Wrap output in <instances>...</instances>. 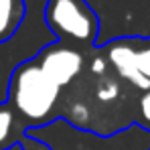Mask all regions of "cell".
I'll return each mask as SVG.
<instances>
[{
	"instance_id": "cell-1",
	"label": "cell",
	"mask_w": 150,
	"mask_h": 150,
	"mask_svg": "<svg viewBox=\"0 0 150 150\" xmlns=\"http://www.w3.org/2000/svg\"><path fill=\"white\" fill-rule=\"evenodd\" d=\"M59 93H61V87L49 81L47 75L39 69V65L33 59H28L16 65L10 75L8 105L12 108L14 114L21 116L23 122L39 126L51 118V112L57 105Z\"/></svg>"
},
{
	"instance_id": "cell-2",
	"label": "cell",
	"mask_w": 150,
	"mask_h": 150,
	"mask_svg": "<svg viewBox=\"0 0 150 150\" xmlns=\"http://www.w3.org/2000/svg\"><path fill=\"white\" fill-rule=\"evenodd\" d=\"M45 23L57 37V43L79 51L89 49L100 33V18L87 0H47Z\"/></svg>"
},
{
	"instance_id": "cell-3",
	"label": "cell",
	"mask_w": 150,
	"mask_h": 150,
	"mask_svg": "<svg viewBox=\"0 0 150 150\" xmlns=\"http://www.w3.org/2000/svg\"><path fill=\"white\" fill-rule=\"evenodd\" d=\"M33 61L39 65V69L47 75V79L53 81L57 87H65L81 73L85 59L81 51H75L71 47H65L61 43H51L39 51Z\"/></svg>"
},
{
	"instance_id": "cell-4",
	"label": "cell",
	"mask_w": 150,
	"mask_h": 150,
	"mask_svg": "<svg viewBox=\"0 0 150 150\" xmlns=\"http://www.w3.org/2000/svg\"><path fill=\"white\" fill-rule=\"evenodd\" d=\"M105 59L108 63L114 67V71L120 75L124 81H128L130 85L148 91L150 81L138 71V63H136V47L132 41H112L110 45H105Z\"/></svg>"
},
{
	"instance_id": "cell-5",
	"label": "cell",
	"mask_w": 150,
	"mask_h": 150,
	"mask_svg": "<svg viewBox=\"0 0 150 150\" xmlns=\"http://www.w3.org/2000/svg\"><path fill=\"white\" fill-rule=\"evenodd\" d=\"M26 14L25 0H0V45L10 41Z\"/></svg>"
},
{
	"instance_id": "cell-6",
	"label": "cell",
	"mask_w": 150,
	"mask_h": 150,
	"mask_svg": "<svg viewBox=\"0 0 150 150\" xmlns=\"http://www.w3.org/2000/svg\"><path fill=\"white\" fill-rule=\"evenodd\" d=\"M23 126L16 120V114L8 103H0V150H8L10 146L18 144L23 136Z\"/></svg>"
},
{
	"instance_id": "cell-7",
	"label": "cell",
	"mask_w": 150,
	"mask_h": 150,
	"mask_svg": "<svg viewBox=\"0 0 150 150\" xmlns=\"http://www.w3.org/2000/svg\"><path fill=\"white\" fill-rule=\"evenodd\" d=\"M136 63H138V71L150 81V41L144 47L136 49Z\"/></svg>"
},
{
	"instance_id": "cell-8",
	"label": "cell",
	"mask_w": 150,
	"mask_h": 150,
	"mask_svg": "<svg viewBox=\"0 0 150 150\" xmlns=\"http://www.w3.org/2000/svg\"><path fill=\"white\" fill-rule=\"evenodd\" d=\"M118 93H120V87H118V83H116L114 79L103 81L100 87H98V98H100L101 101H114L118 98Z\"/></svg>"
},
{
	"instance_id": "cell-9",
	"label": "cell",
	"mask_w": 150,
	"mask_h": 150,
	"mask_svg": "<svg viewBox=\"0 0 150 150\" xmlns=\"http://www.w3.org/2000/svg\"><path fill=\"white\" fill-rule=\"evenodd\" d=\"M18 144L23 146V150H51L45 142H41V140H37V138H30V136H26V134H23V136L18 138Z\"/></svg>"
},
{
	"instance_id": "cell-10",
	"label": "cell",
	"mask_w": 150,
	"mask_h": 150,
	"mask_svg": "<svg viewBox=\"0 0 150 150\" xmlns=\"http://www.w3.org/2000/svg\"><path fill=\"white\" fill-rule=\"evenodd\" d=\"M140 116L150 124V89L144 91L142 98H140Z\"/></svg>"
},
{
	"instance_id": "cell-11",
	"label": "cell",
	"mask_w": 150,
	"mask_h": 150,
	"mask_svg": "<svg viewBox=\"0 0 150 150\" xmlns=\"http://www.w3.org/2000/svg\"><path fill=\"white\" fill-rule=\"evenodd\" d=\"M91 71L96 75H103L105 73V61L101 59V57H96L93 61H91Z\"/></svg>"
}]
</instances>
